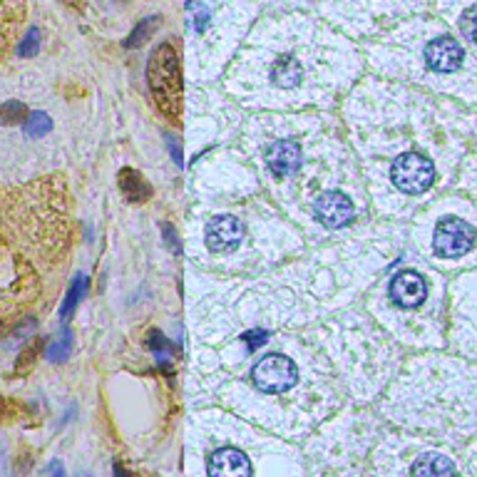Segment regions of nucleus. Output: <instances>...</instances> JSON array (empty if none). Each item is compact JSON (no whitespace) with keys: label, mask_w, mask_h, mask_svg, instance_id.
Returning <instances> with one entry per match:
<instances>
[{"label":"nucleus","mask_w":477,"mask_h":477,"mask_svg":"<svg viewBox=\"0 0 477 477\" xmlns=\"http://www.w3.org/2000/svg\"><path fill=\"white\" fill-rule=\"evenodd\" d=\"M465 60V50L462 45L450 35H442L435 37L425 45V63L433 73H442V75H450L455 73L457 68L462 65Z\"/></svg>","instance_id":"39448f33"},{"label":"nucleus","mask_w":477,"mask_h":477,"mask_svg":"<svg viewBox=\"0 0 477 477\" xmlns=\"http://www.w3.org/2000/svg\"><path fill=\"white\" fill-rule=\"evenodd\" d=\"M271 80L281 89L299 87V82L304 80V68H301V63L296 58H291V55H283V58H278L276 63H273Z\"/></svg>","instance_id":"9b49d317"},{"label":"nucleus","mask_w":477,"mask_h":477,"mask_svg":"<svg viewBox=\"0 0 477 477\" xmlns=\"http://www.w3.org/2000/svg\"><path fill=\"white\" fill-rule=\"evenodd\" d=\"M388 294L400 309H418L428 299V283L418 271H400L390 278Z\"/></svg>","instance_id":"423d86ee"},{"label":"nucleus","mask_w":477,"mask_h":477,"mask_svg":"<svg viewBox=\"0 0 477 477\" xmlns=\"http://www.w3.org/2000/svg\"><path fill=\"white\" fill-rule=\"evenodd\" d=\"M159 23H162V18L159 16H149V18H144V20H140V25L135 27V30L130 32V37L125 40V47H140V45H144V42L149 40V37L157 32V27H159Z\"/></svg>","instance_id":"2eb2a0df"},{"label":"nucleus","mask_w":477,"mask_h":477,"mask_svg":"<svg viewBox=\"0 0 477 477\" xmlns=\"http://www.w3.org/2000/svg\"><path fill=\"white\" fill-rule=\"evenodd\" d=\"M40 346H42V341H35V343H32V346L27 348V351L20 356V363H18V368H27V366H30V363L35 361L37 353H40Z\"/></svg>","instance_id":"b1692460"},{"label":"nucleus","mask_w":477,"mask_h":477,"mask_svg":"<svg viewBox=\"0 0 477 477\" xmlns=\"http://www.w3.org/2000/svg\"><path fill=\"white\" fill-rule=\"evenodd\" d=\"M206 472L211 477H252L254 467L249 457L236 447H221L206 462Z\"/></svg>","instance_id":"1a4fd4ad"},{"label":"nucleus","mask_w":477,"mask_h":477,"mask_svg":"<svg viewBox=\"0 0 477 477\" xmlns=\"http://www.w3.org/2000/svg\"><path fill=\"white\" fill-rule=\"evenodd\" d=\"M87 276H78L73 281V286L68 289V296H65L63 306H60V318H70L73 316V311L78 309L80 299H82L85 294H87Z\"/></svg>","instance_id":"dca6fc26"},{"label":"nucleus","mask_w":477,"mask_h":477,"mask_svg":"<svg viewBox=\"0 0 477 477\" xmlns=\"http://www.w3.org/2000/svg\"><path fill=\"white\" fill-rule=\"evenodd\" d=\"M314 211H316V219L323 226L338 229V226H346L348 221L353 219L356 206H353V202L348 199L346 194H341V192H323V194L316 199Z\"/></svg>","instance_id":"0eeeda50"},{"label":"nucleus","mask_w":477,"mask_h":477,"mask_svg":"<svg viewBox=\"0 0 477 477\" xmlns=\"http://www.w3.org/2000/svg\"><path fill=\"white\" fill-rule=\"evenodd\" d=\"M167 144H169V149H172V157H174V162H177V164H182V149L177 147V142H174L172 137H167Z\"/></svg>","instance_id":"a878e982"},{"label":"nucleus","mask_w":477,"mask_h":477,"mask_svg":"<svg viewBox=\"0 0 477 477\" xmlns=\"http://www.w3.org/2000/svg\"><path fill=\"white\" fill-rule=\"evenodd\" d=\"M63 3H68L73 8H82V0H63Z\"/></svg>","instance_id":"cd10ccee"},{"label":"nucleus","mask_w":477,"mask_h":477,"mask_svg":"<svg viewBox=\"0 0 477 477\" xmlns=\"http://www.w3.org/2000/svg\"><path fill=\"white\" fill-rule=\"evenodd\" d=\"M47 472H53V475H63V467H60L58 462H53V465L47 467Z\"/></svg>","instance_id":"bb28decb"},{"label":"nucleus","mask_w":477,"mask_h":477,"mask_svg":"<svg viewBox=\"0 0 477 477\" xmlns=\"http://www.w3.org/2000/svg\"><path fill=\"white\" fill-rule=\"evenodd\" d=\"M147 82L159 112L169 122L179 125V115H182V68H179L177 50L169 42H162L159 47H154V53L149 55Z\"/></svg>","instance_id":"f257e3e1"},{"label":"nucleus","mask_w":477,"mask_h":477,"mask_svg":"<svg viewBox=\"0 0 477 477\" xmlns=\"http://www.w3.org/2000/svg\"><path fill=\"white\" fill-rule=\"evenodd\" d=\"M189 11L194 13V30L204 32L206 25H209V11H206V6H202V3H189Z\"/></svg>","instance_id":"4be33fe9"},{"label":"nucleus","mask_w":477,"mask_h":477,"mask_svg":"<svg viewBox=\"0 0 477 477\" xmlns=\"http://www.w3.org/2000/svg\"><path fill=\"white\" fill-rule=\"evenodd\" d=\"M147 346L152 348V353L157 356V361L167 363V358L172 356V346L167 343V338L162 336V333H157V330H152L147 338Z\"/></svg>","instance_id":"412c9836"},{"label":"nucleus","mask_w":477,"mask_h":477,"mask_svg":"<svg viewBox=\"0 0 477 477\" xmlns=\"http://www.w3.org/2000/svg\"><path fill=\"white\" fill-rule=\"evenodd\" d=\"M266 338H268L266 330H249V333H244V336H242V341L249 346V351H256L259 346H264V343H266Z\"/></svg>","instance_id":"5701e85b"},{"label":"nucleus","mask_w":477,"mask_h":477,"mask_svg":"<svg viewBox=\"0 0 477 477\" xmlns=\"http://www.w3.org/2000/svg\"><path fill=\"white\" fill-rule=\"evenodd\" d=\"M266 164H268V169H271L273 177H278V179L296 174L299 172V164H301L299 142H294V140L273 142L266 152Z\"/></svg>","instance_id":"9d476101"},{"label":"nucleus","mask_w":477,"mask_h":477,"mask_svg":"<svg viewBox=\"0 0 477 477\" xmlns=\"http://www.w3.org/2000/svg\"><path fill=\"white\" fill-rule=\"evenodd\" d=\"M460 32L470 42H477V6H470L460 16Z\"/></svg>","instance_id":"aec40b11"},{"label":"nucleus","mask_w":477,"mask_h":477,"mask_svg":"<svg viewBox=\"0 0 477 477\" xmlns=\"http://www.w3.org/2000/svg\"><path fill=\"white\" fill-rule=\"evenodd\" d=\"M242 224L236 216H216L206 226V247L214 254H229L242 242Z\"/></svg>","instance_id":"6e6552de"},{"label":"nucleus","mask_w":477,"mask_h":477,"mask_svg":"<svg viewBox=\"0 0 477 477\" xmlns=\"http://www.w3.org/2000/svg\"><path fill=\"white\" fill-rule=\"evenodd\" d=\"M23 132H25V137L40 140V137L53 132V120L45 112H27V117L23 120Z\"/></svg>","instance_id":"4468645a"},{"label":"nucleus","mask_w":477,"mask_h":477,"mask_svg":"<svg viewBox=\"0 0 477 477\" xmlns=\"http://www.w3.org/2000/svg\"><path fill=\"white\" fill-rule=\"evenodd\" d=\"M390 179L403 194H423L435 182V167L425 154L405 152L390 167Z\"/></svg>","instance_id":"f03ea898"},{"label":"nucleus","mask_w":477,"mask_h":477,"mask_svg":"<svg viewBox=\"0 0 477 477\" xmlns=\"http://www.w3.org/2000/svg\"><path fill=\"white\" fill-rule=\"evenodd\" d=\"M477 244V231L465 219H455L447 216L435 226V236H433V249L440 259H460L472 252Z\"/></svg>","instance_id":"20e7f679"},{"label":"nucleus","mask_w":477,"mask_h":477,"mask_svg":"<svg viewBox=\"0 0 477 477\" xmlns=\"http://www.w3.org/2000/svg\"><path fill=\"white\" fill-rule=\"evenodd\" d=\"M410 472L413 475H455L457 467L452 465L447 457L442 455H423L418 457V460L413 462V467H410Z\"/></svg>","instance_id":"ddd939ff"},{"label":"nucleus","mask_w":477,"mask_h":477,"mask_svg":"<svg viewBox=\"0 0 477 477\" xmlns=\"http://www.w3.org/2000/svg\"><path fill=\"white\" fill-rule=\"evenodd\" d=\"M120 189H122V194L127 197L130 202H147L149 197H152V187L147 184V179L142 177L137 169H130L125 167L120 172Z\"/></svg>","instance_id":"f8f14e48"},{"label":"nucleus","mask_w":477,"mask_h":477,"mask_svg":"<svg viewBox=\"0 0 477 477\" xmlns=\"http://www.w3.org/2000/svg\"><path fill=\"white\" fill-rule=\"evenodd\" d=\"M40 53V30L37 27H30L25 32V37L20 40V47H18V55L20 58H32V55Z\"/></svg>","instance_id":"6ab92c4d"},{"label":"nucleus","mask_w":477,"mask_h":477,"mask_svg":"<svg viewBox=\"0 0 477 477\" xmlns=\"http://www.w3.org/2000/svg\"><path fill=\"white\" fill-rule=\"evenodd\" d=\"M254 385H256L261 393H286L296 385L299 380V368L291 358L278 356V353H271V356L261 358V361L254 366L252 371Z\"/></svg>","instance_id":"7ed1b4c3"},{"label":"nucleus","mask_w":477,"mask_h":477,"mask_svg":"<svg viewBox=\"0 0 477 477\" xmlns=\"http://www.w3.org/2000/svg\"><path fill=\"white\" fill-rule=\"evenodd\" d=\"M75 346V338L70 330H63L58 338H53V343L47 346V361L50 363H60V361H68L70 353H73Z\"/></svg>","instance_id":"f3484780"},{"label":"nucleus","mask_w":477,"mask_h":477,"mask_svg":"<svg viewBox=\"0 0 477 477\" xmlns=\"http://www.w3.org/2000/svg\"><path fill=\"white\" fill-rule=\"evenodd\" d=\"M27 117V110L20 100H8L6 105H0V125H20Z\"/></svg>","instance_id":"a211bd4d"},{"label":"nucleus","mask_w":477,"mask_h":477,"mask_svg":"<svg viewBox=\"0 0 477 477\" xmlns=\"http://www.w3.org/2000/svg\"><path fill=\"white\" fill-rule=\"evenodd\" d=\"M162 231H164V242L169 244V249H172L174 254H179V244H177V234H174V226L172 224H164Z\"/></svg>","instance_id":"393cba45"}]
</instances>
